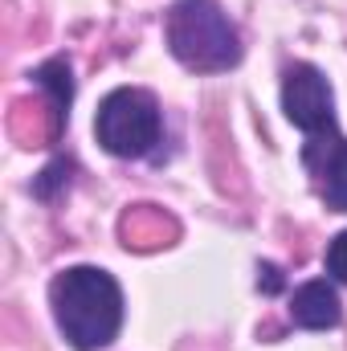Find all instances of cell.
<instances>
[{
  "mask_svg": "<svg viewBox=\"0 0 347 351\" xmlns=\"http://www.w3.org/2000/svg\"><path fill=\"white\" fill-rule=\"evenodd\" d=\"M258 286L265 294H278L282 290V274H278V265H261L258 269Z\"/></svg>",
  "mask_w": 347,
  "mask_h": 351,
  "instance_id": "9",
  "label": "cell"
},
{
  "mask_svg": "<svg viewBox=\"0 0 347 351\" xmlns=\"http://www.w3.org/2000/svg\"><path fill=\"white\" fill-rule=\"evenodd\" d=\"M290 319L307 331H327V327H339L344 319V306H339V294L327 278H315V282H302L290 298Z\"/></svg>",
  "mask_w": 347,
  "mask_h": 351,
  "instance_id": "6",
  "label": "cell"
},
{
  "mask_svg": "<svg viewBox=\"0 0 347 351\" xmlns=\"http://www.w3.org/2000/svg\"><path fill=\"white\" fill-rule=\"evenodd\" d=\"M94 135L102 143V152L119 156V160H139L147 156L160 135H164V114H160V102L147 94V90L135 86H119L110 90L98 106V119H94Z\"/></svg>",
  "mask_w": 347,
  "mask_h": 351,
  "instance_id": "3",
  "label": "cell"
},
{
  "mask_svg": "<svg viewBox=\"0 0 347 351\" xmlns=\"http://www.w3.org/2000/svg\"><path fill=\"white\" fill-rule=\"evenodd\" d=\"M327 274L335 278V282H344L347 286V229L327 245Z\"/></svg>",
  "mask_w": 347,
  "mask_h": 351,
  "instance_id": "8",
  "label": "cell"
},
{
  "mask_svg": "<svg viewBox=\"0 0 347 351\" xmlns=\"http://www.w3.org/2000/svg\"><path fill=\"white\" fill-rule=\"evenodd\" d=\"M58 331L78 351H102L123 327V290L98 265H70L49 286Z\"/></svg>",
  "mask_w": 347,
  "mask_h": 351,
  "instance_id": "1",
  "label": "cell"
},
{
  "mask_svg": "<svg viewBox=\"0 0 347 351\" xmlns=\"http://www.w3.org/2000/svg\"><path fill=\"white\" fill-rule=\"evenodd\" d=\"M33 82L49 94V102H53V114H58V119H66V110H70V98H74L70 62H66V58H53V62H45V66L33 74Z\"/></svg>",
  "mask_w": 347,
  "mask_h": 351,
  "instance_id": "7",
  "label": "cell"
},
{
  "mask_svg": "<svg viewBox=\"0 0 347 351\" xmlns=\"http://www.w3.org/2000/svg\"><path fill=\"white\" fill-rule=\"evenodd\" d=\"M302 164L315 180V192L323 196L327 208L347 213V139L335 135H323V139H307L302 147Z\"/></svg>",
  "mask_w": 347,
  "mask_h": 351,
  "instance_id": "5",
  "label": "cell"
},
{
  "mask_svg": "<svg viewBox=\"0 0 347 351\" xmlns=\"http://www.w3.org/2000/svg\"><path fill=\"white\" fill-rule=\"evenodd\" d=\"M168 49L196 74H221L241 62V37L217 0H176L164 21Z\"/></svg>",
  "mask_w": 347,
  "mask_h": 351,
  "instance_id": "2",
  "label": "cell"
},
{
  "mask_svg": "<svg viewBox=\"0 0 347 351\" xmlns=\"http://www.w3.org/2000/svg\"><path fill=\"white\" fill-rule=\"evenodd\" d=\"M282 110L307 139L335 135V94H331V82L323 78V70H315L307 62L286 70V78H282Z\"/></svg>",
  "mask_w": 347,
  "mask_h": 351,
  "instance_id": "4",
  "label": "cell"
}]
</instances>
